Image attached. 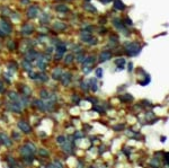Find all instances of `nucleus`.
Wrapping results in <instances>:
<instances>
[{
  "mask_svg": "<svg viewBox=\"0 0 169 168\" xmlns=\"http://www.w3.org/2000/svg\"><path fill=\"white\" fill-rule=\"evenodd\" d=\"M125 50H126V53L130 57H134V55H136V54L140 53L141 47L138 43H130V44H126V45H125Z\"/></svg>",
  "mask_w": 169,
  "mask_h": 168,
  "instance_id": "obj_1",
  "label": "nucleus"
},
{
  "mask_svg": "<svg viewBox=\"0 0 169 168\" xmlns=\"http://www.w3.org/2000/svg\"><path fill=\"white\" fill-rule=\"evenodd\" d=\"M0 30H1L5 35H8V34L11 33V26H10L9 23L5 22V20H1V22H0Z\"/></svg>",
  "mask_w": 169,
  "mask_h": 168,
  "instance_id": "obj_2",
  "label": "nucleus"
},
{
  "mask_svg": "<svg viewBox=\"0 0 169 168\" xmlns=\"http://www.w3.org/2000/svg\"><path fill=\"white\" fill-rule=\"evenodd\" d=\"M18 128L25 133H30V131H32V128L29 126V123H27L26 121H19Z\"/></svg>",
  "mask_w": 169,
  "mask_h": 168,
  "instance_id": "obj_3",
  "label": "nucleus"
},
{
  "mask_svg": "<svg viewBox=\"0 0 169 168\" xmlns=\"http://www.w3.org/2000/svg\"><path fill=\"white\" fill-rule=\"evenodd\" d=\"M8 108L10 109V111L17 112V113H19V112L23 111L22 104H20V103H15V102H12V103H10V104H8Z\"/></svg>",
  "mask_w": 169,
  "mask_h": 168,
  "instance_id": "obj_4",
  "label": "nucleus"
},
{
  "mask_svg": "<svg viewBox=\"0 0 169 168\" xmlns=\"http://www.w3.org/2000/svg\"><path fill=\"white\" fill-rule=\"evenodd\" d=\"M34 32V26L32 24H26V25L23 26L22 28V33L25 34V35H28V34H32Z\"/></svg>",
  "mask_w": 169,
  "mask_h": 168,
  "instance_id": "obj_5",
  "label": "nucleus"
},
{
  "mask_svg": "<svg viewBox=\"0 0 169 168\" xmlns=\"http://www.w3.org/2000/svg\"><path fill=\"white\" fill-rule=\"evenodd\" d=\"M112 57V52L110 51H104V52L100 53V57H99V61L100 62H105V61H108Z\"/></svg>",
  "mask_w": 169,
  "mask_h": 168,
  "instance_id": "obj_6",
  "label": "nucleus"
},
{
  "mask_svg": "<svg viewBox=\"0 0 169 168\" xmlns=\"http://www.w3.org/2000/svg\"><path fill=\"white\" fill-rule=\"evenodd\" d=\"M0 140H1V142H2L5 146H7V147L11 146V140H10L9 136L6 135L5 133H0Z\"/></svg>",
  "mask_w": 169,
  "mask_h": 168,
  "instance_id": "obj_7",
  "label": "nucleus"
},
{
  "mask_svg": "<svg viewBox=\"0 0 169 168\" xmlns=\"http://www.w3.org/2000/svg\"><path fill=\"white\" fill-rule=\"evenodd\" d=\"M27 14H28V17H30V18H34V17L37 16V14H38V8H37L36 6H30L28 11H27Z\"/></svg>",
  "mask_w": 169,
  "mask_h": 168,
  "instance_id": "obj_8",
  "label": "nucleus"
},
{
  "mask_svg": "<svg viewBox=\"0 0 169 168\" xmlns=\"http://www.w3.org/2000/svg\"><path fill=\"white\" fill-rule=\"evenodd\" d=\"M66 51H67V47H66V44H64V43L56 44V52H57L59 55H62Z\"/></svg>",
  "mask_w": 169,
  "mask_h": 168,
  "instance_id": "obj_9",
  "label": "nucleus"
},
{
  "mask_svg": "<svg viewBox=\"0 0 169 168\" xmlns=\"http://www.w3.org/2000/svg\"><path fill=\"white\" fill-rule=\"evenodd\" d=\"M91 37L93 36H91V34L89 32H86V30H84V32L81 33V40H83L84 42H87V43L91 40Z\"/></svg>",
  "mask_w": 169,
  "mask_h": 168,
  "instance_id": "obj_10",
  "label": "nucleus"
},
{
  "mask_svg": "<svg viewBox=\"0 0 169 168\" xmlns=\"http://www.w3.org/2000/svg\"><path fill=\"white\" fill-rule=\"evenodd\" d=\"M20 153H22L23 156H25V157H28L29 155H33V152L30 151V150L27 148L26 146H24V147H22V148H20Z\"/></svg>",
  "mask_w": 169,
  "mask_h": 168,
  "instance_id": "obj_11",
  "label": "nucleus"
},
{
  "mask_svg": "<svg viewBox=\"0 0 169 168\" xmlns=\"http://www.w3.org/2000/svg\"><path fill=\"white\" fill-rule=\"evenodd\" d=\"M114 25H115V27H117L118 29H121V30H124L125 29V26H124V24H123V22L122 20H120V19H114Z\"/></svg>",
  "mask_w": 169,
  "mask_h": 168,
  "instance_id": "obj_12",
  "label": "nucleus"
},
{
  "mask_svg": "<svg viewBox=\"0 0 169 168\" xmlns=\"http://www.w3.org/2000/svg\"><path fill=\"white\" fill-rule=\"evenodd\" d=\"M61 78H63V79H62V84L63 85H69V83L71 81V73L67 72L66 74H63Z\"/></svg>",
  "mask_w": 169,
  "mask_h": 168,
  "instance_id": "obj_13",
  "label": "nucleus"
},
{
  "mask_svg": "<svg viewBox=\"0 0 169 168\" xmlns=\"http://www.w3.org/2000/svg\"><path fill=\"white\" fill-rule=\"evenodd\" d=\"M114 6H115V8L118 9V10H124L125 9V5L121 1V0H115V1H114Z\"/></svg>",
  "mask_w": 169,
  "mask_h": 168,
  "instance_id": "obj_14",
  "label": "nucleus"
},
{
  "mask_svg": "<svg viewBox=\"0 0 169 168\" xmlns=\"http://www.w3.org/2000/svg\"><path fill=\"white\" fill-rule=\"evenodd\" d=\"M55 10L59 13H67V11H69V8L64 5H59V6L55 7Z\"/></svg>",
  "mask_w": 169,
  "mask_h": 168,
  "instance_id": "obj_15",
  "label": "nucleus"
},
{
  "mask_svg": "<svg viewBox=\"0 0 169 168\" xmlns=\"http://www.w3.org/2000/svg\"><path fill=\"white\" fill-rule=\"evenodd\" d=\"M66 24L63 23H55L54 24V28H55L56 30H64L66 29Z\"/></svg>",
  "mask_w": 169,
  "mask_h": 168,
  "instance_id": "obj_16",
  "label": "nucleus"
},
{
  "mask_svg": "<svg viewBox=\"0 0 169 168\" xmlns=\"http://www.w3.org/2000/svg\"><path fill=\"white\" fill-rule=\"evenodd\" d=\"M94 62H95V58L89 57V58H87V59H84L83 64L84 66H91V64H94Z\"/></svg>",
  "mask_w": 169,
  "mask_h": 168,
  "instance_id": "obj_17",
  "label": "nucleus"
},
{
  "mask_svg": "<svg viewBox=\"0 0 169 168\" xmlns=\"http://www.w3.org/2000/svg\"><path fill=\"white\" fill-rule=\"evenodd\" d=\"M61 69L60 68H56L55 70L53 71V78L54 79H61Z\"/></svg>",
  "mask_w": 169,
  "mask_h": 168,
  "instance_id": "obj_18",
  "label": "nucleus"
},
{
  "mask_svg": "<svg viewBox=\"0 0 169 168\" xmlns=\"http://www.w3.org/2000/svg\"><path fill=\"white\" fill-rule=\"evenodd\" d=\"M83 8L88 10V11H90V13H97V9L95 8L94 6H91V5H88V3H86V5L83 6Z\"/></svg>",
  "mask_w": 169,
  "mask_h": 168,
  "instance_id": "obj_19",
  "label": "nucleus"
},
{
  "mask_svg": "<svg viewBox=\"0 0 169 168\" xmlns=\"http://www.w3.org/2000/svg\"><path fill=\"white\" fill-rule=\"evenodd\" d=\"M89 87H90V89H93V91H96L97 90V84H96V79H91L90 81H89Z\"/></svg>",
  "mask_w": 169,
  "mask_h": 168,
  "instance_id": "obj_20",
  "label": "nucleus"
},
{
  "mask_svg": "<svg viewBox=\"0 0 169 168\" xmlns=\"http://www.w3.org/2000/svg\"><path fill=\"white\" fill-rule=\"evenodd\" d=\"M116 64L118 66V70H122V69L124 68L125 60H124V59H117V60H116Z\"/></svg>",
  "mask_w": 169,
  "mask_h": 168,
  "instance_id": "obj_21",
  "label": "nucleus"
},
{
  "mask_svg": "<svg viewBox=\"0 0 169 168\" xmlns=\"http://www.w3.org/2000/svg\"><path fill=\"white\" fill-rule=\"evenodd\" d=\"M35 105H36V107H38L40 109H42V111H45V104H44L42 101H36L35 102Z\"/></svg>",
  "mask_w": 169,
  "mask_h": 168,
  "instance_id": "obj_22",
  "label": "nucleus"
},
{
  "mask_svg": "<svg viewBox=\"0 0 169 168\" xmlns=\"http://www.w3.org/2000/svg\"><path fill=\"white\" fill-rule=\"evenodd\" d=\"M72 61H73V55H72V54H68V55L64 58V62H66L67 64L71 63Z\"/></svg>",
  "mask_w": 169,
  "mask_h": 168,
  "instance_id": "obj_23",
  "label": "nucleus"
},
{
  "mask_svg": "<svg viewBox=\"0 0 169 168\" xmlns=\"http://www.w3.org/2000/svg\"><path fill=\"white\" fill-rule=\"evenodd\" d=\"M23 66H24V68H25L27 71H30V70H32V66L29 64V61H27V60L24 61V62H23Z\"/></svg>",
  "mask_w": 169,
  "mask_h": 168,
  "instance_id": "obj_24",
  "label": "nucleus"
},
{
  "mask_svg": "<svg viewBox=\"0 0 169 168\" xmlns=\"http://www.w3.org/2000/svg\"><path fill=\"white\" fill-rule=\"evenodd\" d=\"M124 96H125V97H121V99L123 102H131L132 99H133V97H132L131 95H124Z\"/></svg>",
  "mask_w": 169,
  "mask_h": 168,
  "instance_id": "obj_25",
  "label": "nucleus"
},
{
  "mask_svg": "<svg viewBox=\"0 0 169 168\" xmlns=\"http://www.w3.org/2000/svg\"><path fill=\"white\" fill-rule=\"evenodd\" d=\"M96 76H97V78L103 77V69H101V68H97L96 69Z\"/></svg>",
  "mask_w": 169,
  "mask_h": 168,
  "instance_id": "obj_26",
  "label": "nucleus"
},
{
  "mask_svg": "<svg viewBox=\"0 0 169 168\" xmlns=\"http://www.w3.org/2000/svg\"><path fill=\"white\" fill-rule=\"evenodd\" d=\"M49 95H50V94H49V92H47L46 90H42V91H41V96H42L43 98H50Z\"/></svg>",
  "mask_w": 169,
  "mask_h": 168,
  "instance_id": "obj_27",
  "label": "nucleus"
},
{
  "mask_svg": "<svg viewBox=\"0 0 169 168\" xmlns=\"http://www.w3.org/2000/svg\"><path fill=\"white\" fill-rule=\"evenodd\" d=\"M8 49L9 50H15L16 49V45H15V43H14L12 41H10V42L8 43Z\"/></svg>",
  "mask_w": 169,
  "mask_h": 168,
  "instance_id": "obj_28",
  "label": "nucleus"
},
{
  "mask_svg": "<svg viewBox=\"0 0 169 168\" xmlns=\"http://www.w3.org/2000/svg\"><path fill=\"white\" fill-rule=\"evenodd\" d=\"M66 141V138H64V136H62V135H60L59 138H57V142L60 143V145H62V143Z\"/></svg>",
  "mask_w": 169,
  "mask_h": 168,
  "instance_id": "obj_29",
  "label": "nucleus"
},
{
  "mask_svg": "<svg viewBox=\"0 0 169 168\" xmlns=\"http://www.w3.org/2000/svg\"><path fill=\"white\" fill-rule=\"evenodd\" d=\"M54 166L57 167V168H63L62 164H61V163L59 161V160H55V161H54Z\"/></svg>",
  "mask_w": 169,
  "mask_h": 168,
  "instance_id": "obj_30",
  "label": "nucleus"
},
{
  "mask_svg": "<svg viewBox=\"0 0 169 168\" xmlns=\"http://www.w3.org/2000/svg\"><path fill=\"white\" fill-rule=\"evenodd\" d=\"M38 152H40L42 156H47V155H49V152H47V151H44V149L38 150Z\"/></svg>",
  "mask_w": 169,
  "mask_h": 168,
  "instance_id": "obj_31",
  "label": "nucleus"
},
{
  "mask_svg": "<svg viewBox=\"0 0 169 168\" xmlns=\"http://www.w3.org/2000/svg\"><path fill=\"white\" fill-rule=\"evenodd\" d=\"M84 59H86V58H84V57L82 55V54H81V55H79V57H78V61H79V62H83V61H84Z\"/></svg>",
  "mask_w": 169,
  "mask_h": 168,
  "instance_id": "obj_32",
  "label": "nucleus"
},
{
  "mask_svg": "<svg viewBox=\"0 0 169 168\" xmlns=\"http://www.w3.org/2000/svg\"><path fill=\"white\" fill-rule=\"evenodd\" d=\"M125 24H126V25H133V24H132V20L131 19H128V18H126V19H125Z\"/></svg>",
  "mask_w": 169,
  "mask_h": 168,
  "instance_id": "obj_33",
  "label": "nucleus"
},
{
  "mask_svg": "<svg viewBox=\"0 0 169 168\" xmlns=\"http://www.w3.org/2000/svg\"><path fill=\"white\" fill-rule=\"evenodd\" d=\"M87 87H88V86H87V84H86V83H82V84H81V88H82L83 90H87V89H88Z\"/></svg>",
  "mask_w": 169,
  "mask_h": 168,
  "instance_id": "obj_34",
  "label": "nucleus"
},
{
  "mask_svg": "<svg viewBox=\"0 0 169 168\" xmlns=\"http://www.w3.org/2000/svg\"><path fill=\"white\" fill-rule=\"evenodd\" d=\"M38 77H42V80H43V81H46V80H47V76H45V74H43V73L40 74Z\"/></svg>",
  "mask_w": 169,
  "mask_h": 168,
  "instance_id": "obj_35",
  "label": "nucleus"
},
{
  "mask_svg": "<svg viewBox=\"0 0 169 168\" xmlns=\"http://www.w3.org/2000/svg\"><path fill=\"white\" fill-rule=\"evenodd\" d=\"M2 91H3V85L1 81H0V92H2Z\"/></svg>",
  "mask_w": 169,
  "mask_h": 168,
  "instance_id": "obj_36",
  "label": "nucleus"
},
{
  "mask_svg": "<svg viewBox=\"0 0 169 168\" xmlns=\"http://www.w3.org/2000/svg\"><path fill=\"white\" fill-rule=\"evenodd\" d=\"M132 67H133V64L130 62V63H128V71H132Z\"/></svg>",
  "mask_w": 169,
  "mask_h": 168,
  "instance_id": "obj_37",
  "label": "nucleus"
},
{
  "mask_svg": "<svg viewBox=\"0 0 169 168\" xmlns=\"http://www.w3.org/2000/svg\"><path fill=\"white\" fill-rule=\"evenodd\" d=\"M76 138H80V136H82V133H76Z\"/></svg>",
  "mask_w": 169,
  "mask_h": 168,
  "instance_id": "obj_38",
  "label": "nucleus"
},
{
  "mask_svg": "<svg viewBox=\"0 0 169 168\" xmlns=\"http://www.w3.org/2000/svg\"><path fill=\"white\" fill-rule=\"evenodd\" d=\"M101 1H103V2H105V3H107V2H110L112 0H101Z\"/></svg>",
  "mask_w": 169,
  "mask_h": 168,
  "instance_id": "obj_39",
  "label": "nucleus"
},
{
  "mask_svg": "<svg viewBox=\"0 0 169 168\" xmlns=\"http://www.w3.org/2000/svg\"><path fill=\"white\" fill-rule=\"evenodd\" d=\"M22 2H24V3H27V2H28V0H22Z\"/></svg>",
  "mask_w": 169,
  "mask_h": 168,
  "instance_id": "obj_40",
  "label": "nucleus"
},
{
  "mask_svg": "<svg viewBox=\"0 0 169 168\" xmlns=\"http://www.w3.org/2000/svg\"><path fill=\"white\" fill-rule=\"evenodd\" d=\"M0 36H5V34H3V33L1 32V30H0Z\"/></svg>",
  "mask_w": 169,
  "mask_h": 168,
  "instance_id": "obj_41",
  "label": "nucleus"
},
{
  "mask_svg": "<svg viewBox=\"0 0 169 168\" xmlns=\"http://www.w3.org/2000/svg\"><path fill=\"white\" fill-rule=\"evenodd\" d=\"M47 168H54V166H52V165H50L49 167H47Z\"/></svg>",
  "mask_w": 169,
  "mask_h": 168,
  "instance_id": "obj_42",
  "label": "nucleus"
}]
</instances>
